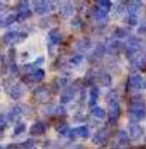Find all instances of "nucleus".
Wrapping results in <instances>:
<instances>
[{
  "instance_id": "nucleus-1",
  "label": "nucleus",
  "mask_w": 146,
  "mask_h": 149,
  "mask_svg": "<svg viewBox=\"0 0 146 149\" xmlns=\"http://www.w3.org/2000/svg\"><path fill=\"white\" fill-rule=\"evenodd\" d=\"M146 116V105L141 99L133 100L130 107V116L134 120H140Z\"/></svg>"
},
{
  "instance_id": "nucleus-2",
  "label": "nucleus",
  "mask_w": 146,
  "mask_h": 149,
  "mask_svg": "<svg viewBox=\"0 0 146 149\" xmlns=\"http://www.w3.org/2000/svg\"><path fill=\"white\" fill-rule=\"evenodd\" d=\"M119 103H117V97L115 95L112 97L109 96L108 99V120L109 122L113 123L117 120V118H119Z\"/></svg>"
},
{
  "instance_id": "nucleus-3",
  "label": "nucleus",
  "mask_w": 146,
  "mask_h": 149,
  "mask_svg": "<svg viewBox=\"0 0 146 149\" xmlns=\"http://www.w3.org/2000/svg\"><path fill=\"white\" fill-rule=\"evenodd\" d=\"M143 135V130L139 125H132L130 127V136L133 140H137V139L141 138V136Z\"/></svg>"
},
{
  "instance_id": "nucleus-4",
  "label": "nucleus",
  "mask_w": 146,
  "mask_h": 149,
  "mask_svg": "<svg viewBox=\"0 0 146 149\" xmlns=\"http://www.w3.org/2000/svg\"><path fill=\"white\" fill-rule=\"evenodd\" d=\"M130 87L133 88V89H139V88L142 87V84H143V81H142V78L138 74L136 76H133V77L130 78Z\"/></svg>"
},
{
  "instance_id": "nucleus-5",
  "label": "nucleus",
  "mask_w": 146,
  "mask_h": 149,
  "mask_svg": "<svg viewBox=\"0 0 146 149\" xmlns=\"http://www.w3.org/2000/svg\"><path fill=\"white\" fill-rule=\"evenodd\" d=\"M46 130V127L43 123L39 122V123H36L35 125H33L31 128V134L32 135H41L45 132Z\"/></svg>"
},
{
  "instance_id": "nucleus-6",
  "label": "nucleus",
  "mask_w": 146,
  "mask_h": 149,
  "mask_svg": "<svg viewBox=\"0 0 146 149\" xmlns=\"http://www.w3.org/2000/svg\"><path fill=\"white\" fill-rule=\"evenodd\" d=\"M50 4L48 2H45V1H39V2L35 3V10L37 11L38 13H45L49 10Z\"/></svg>"
},
{
  "instance_id": "nucleus-7",
  "label": "nucleus",
  "mask_w": 146,
  "mask_h": 149,
  "mask_svg": "<svg viewBox=\"0 0 146 149\" xmlns=\"http://www.w3.org/2000/svg\"><path fill=\"white\" fill-rule=\"evenodd\" d=\"M71 136H76V137H85L88 136V129L86 127H79V128H76L74 130L71 131Z\"/></svg>"
},
{
  "instance_id": "nucleus-8",
  "label": "nucleus",
  "mask_w": 146,
  "mask_h": 149,
  "mask_svg": "<svg viewBox=\"0 0 146 149\" xmlns=\"http://www.w3.org/2000/svg\"><path fill=\"white\" fill-rule=\"evenodd\" d=\"M107 136H108V132H107V130H101L94 136V138H93V142L96 143V144H100V143L104 142V141L106 140Z\"/></svg>"
},
{
  "instance_id": "nucleus-9",
  "label": "nucleus",
  "mask_w": 146,
  "mask_h": 149,
  "mask_svg": "<svg viewBox=\"0 0 146 149\" xmlns=\"http://www.w3.org/2000/svg\"><path fill=\"white\" fill-rule=\"evenodd\" d=\"M24 94V87L21 85V84H17V85H15L10 90V95L13 98L17 99V98H20L21 96H23Z\"/></svg>"
},
{
  "instance_id": "nucleus-10",
  "label": "nucleus",
  "mask_w": 146,
  "mask_h": 149,
  "mask_svg": "<svg viewBox=\"0 0 146 149\" xmlns=\"http://www.w3.org/2000/svg\"><path fill=\"white\" fill-rule=\"evenodd\" d=\"M30 78H31V81H35V82L41 81L44 78V70H35L33 74H31Z\"/></svg>"
},
{
  "instance_id": "nucleus-11",
  "label": "nucleus",
  "mask_w": 146,
  "mask_h": 149,
  "mask_svg": "<svg viewBox=\"0 0 146 149\" xmlns=\"http://www.w3.org/2000/svg\"><path fill=\"white\" fill-rule=\"evenodd\" d=\"M74 94H75V92L73 91L72 89L66 90V92H64V95H62V97H61V102L62 103H66V102H68L73 97H74Z\"/></svg>"
},
{
  "instance_id": "nucleus-12",
  "label": "nucleus",
  "mask_w": 146,
  "mask_h": 149,
  "mask_svg": "<svg viewBox=\"0 0 146 149\" xmlns=\"http://www.w3.org/2000/svg\"><path fill=\"white\" fill-rule=\"evenodd\" d=\"M117 140H119V144L123 145V146L129 143V138H128L127 134H126L125 132H123V131H121V132L117 134Z\"/></svg>"
},
{
  "instance_id": "nucleus-13",
  "label": "nucleus",
  "mask_w": 146,
  "mask_h": 149,
  "mask_svg": "<svg viewBox=\"0 0 146 149\" xmlns=\"http://www.w3.org/2000/svg\"><path fill=\"white\" fill-rule=\"evenodd\" d=\"M93 15H94L95 19H104L105 15H106V11L103 10V9L100 8V7H98V8L94 9V11H93Z\"/></svg>"
},
{
  "instance_id": "nucleus-14",
  "label": "nucleus",
  "mask_w": 146,
  "mask_h": 149,
  "mask_svg": "<svg viewBox=\"0 0 146 149\" xmlns=\"http://www.w3.org/2000/svg\"><path fill=\"white\" fill-rule=\"evenodd\" d=\"M49 38H50V41H51L53 44L59 43V41L61 40V36H60V34L56 31H52L49 35Z\"/></svg>"
},
{
  "instance_id": "nucleus-15",
  "label": "nucleus",
  "mask_w": 146,
  "mask_h": 149,
  "mask_svg": "<svg viewBox=\"0 0 146 149\" xmlns=\"http://www.w3.org/2000/svg\"><path fill=\"white\" fill-rule=\"evenodd\" d=\"M92 113H93V116H96V118H103L105 116V111L101 107H98V106L93 108Z\"/></svg>"
},
{
  "instance_id": "nucleus-16",
  "label": "nucleus",
  "mask_w": 146,
  "mask_h": 149,
  "mask_svg": "<svg viewBox=\"0 0 146 149\" xmlns=\"http://www.w3.org/2000/svg\"><path fill=\"white\" fill-rule=\"evenodd\" d=\"M140 6V3L139 2H131L129 3V6H128V10H129V13H131L132 15H134V13H136V11L138 10V8H139Z\"/></svg>"
},
{
  "instance_id": "nucleus-17",
  "label": "nucleus",
  "mask_w": 146,
  "mask_h": 149,
  "mask_svg": "<svg viewBox=\"0 0 146 149\" xmlns=\"http://www.w3.org/2000/svg\"><path fill=\"white\" fill-rule=\"evenodd\" d=\"M98 97V90L96 88H93L90 91V104L91 105H94L95 102H96V98Z\"/></svg>"
},
{
  "instance_id": "nucleus-18",
  "label": "nucleus",
  "mask_w": 146,
  "mask_h": 149,
  "mask_svg": "<svg viewBox=\"0 0 146 149\" xmlns=\"http://www.w3.org/2000/svg\"><path fill=\"white\" fill-rule=\"evenodd\" d=\"M60 13H61V15H64V17H68V15H70L71 13H72V7L68 6V4H64V6L60 7Z\"/></svg>"
},
{
  "instance_id": "nucleus-19",
  "label": "nucleus",
  "mask_w": 146,
  "mask_h": 149,
  "mask_svg": "<svg viewBox=\"0 0 146 149\" xmlns=\"http://www.w3.org/2000/svg\"><path fill=\"white\" fill-rule=\"evenodd\" d=\"M17 19V17H15V15H8V17H6V19H4L3 21L0 22V24H1V26H6V25H10L11 23H13V22Z\"/></svg>"
},
{
  "instance_id": "nucleus-20",
  "label": "nucleus",
  "mask_w": 146,
  "mask_h": 149,
  "mask_svg": "<svg viewBox=\"0 0 146 149\" xmlns=\"http://www.w3.org/2000/svg\"><path fill=\"white\" fill-rule=\"evenodd\" d=\"M136 65L138 68H144L146 66V56H141L136 61Z\"/></svg>"
},
{
  "instance_id": "nucleus-21",
  "label": "nucleus",
  "mask_w": 146,
  "mask_h": 149,
  "mask_svg": "<svg viewBox=\"0 0 146 149\" xmlns=\"http://www.w3.org/2000/svg\"><path fill=\"white\" fill-rule=\"evenodd\" d=\"M100 82L103 86H108L109 84H110V78H109L108 74H102V77L100 78Z\"/></svg>"
},
{
  "instance_id": "nucleus-22",
  "label": "nucleus",
  "mask_w": 146,
  "mask_h": 149,
  "mask_svg": "<svg viewBox=\"0 0 146 149\" xmlns=\"http://www.w3.org/2000/svg\"><path fill=\"white\" fill-rule=\"evenodd\" d=\"M25 128L26 127L24 126V125H19V126L15 128V134H20V133H22L24 130H25Z\"/></svg>"
},
{
  "instance_id": "nucleus-23",
  "label": "nucleus",
  "mask_w": 146,
  "mask_h": 149,
  "mask_svg": "<svg viewBox=\"0 0 146 149\" xmlns=\"http://www.w3.org/2000/svg\"><path fill=\"white\" fill-rule=\"evenodd\" d=\"M81 60H82V57H81V56H76V57L73 58L72 61L73 62H76V63H79V62H80Z\"/></svg>"
},
{
  "instance_id": "nucleus-24",
  "label": "nucleus",
  "mask_w": 146,
  "mask_h": 149,
  "mask_svg": "<svg viewBox=\"0 0 146 149\" xmlns=\"http://www.w3.org/2000/svg\"><path fill=\"white\" fill-rule=\"evenodd\" d=\"M144 85H145V87H146V81H145V84H144Z\"/></svg>"
}]
</instances>
